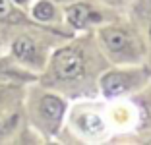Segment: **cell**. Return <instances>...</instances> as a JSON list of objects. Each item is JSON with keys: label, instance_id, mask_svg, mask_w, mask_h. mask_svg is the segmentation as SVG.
<instances>
[{"label": "cell", "instance_id": "obj_9", "mask_svg": "<svg viewBox=\"0 0 151 145\" xmlns=\"http://www.w3.org/2000/svg\"><path fill=\"white\" fill-rule=\"evenodd\" d=\"M14 2H18V4H25L27 0H14Z\"/></svg>", "mask_w": 151, "mask_h": 145}, {"label": "cell", "instance_id": "obj_2", "mask_svg": "<svg viewBox=\"0 0 151 145\" xmlns=\"http://www.w3.org/2000/svg\"><path fill=\"white\" fill-rule=\"evenodd\" d=\"M103 41L112 52H124L130 48V37L124 31L114 29V27H109V29L103 31Z\"/></svg>", "mask_w": 151, "mask_h": 145}, {"label": "cell", "instance_id": "obj_6", "mask_svg": "<svg viewBox=\"0 0 151 145\" xmlns=\"http://www.w3.org/2000/svg\"><path fill=\"white\" fill-rule=\"evenodd\" d=\"M14 54L22 60H33L37 54V48H35V43L27 37H19L16 43H14Z\"/></svg>", "mask_w": 151, "mask_h": 145}, {"label": "cell", "instance_id": "obj_5", "mask_svg": "<svg viewBox=\"0 0 151 145\" xmlns=\"http://www.w3.org/2000/svg\"><path fill=\"white\" fill-rule=\"evenodd\" d=\"M41 110H43V114L49 116L50 120H60V116H62V112H64V105L56 97H45L43 101H41Z\"/></svg>", "mask_w": 151, "mask_h": 145}, {"label": "cell", "instance_id": "obj_7", "mask_svg": "<svg viewBox=\"0 0 151 145\" xmlns=\"http://www.w3.org/2000/svg\"><path fill=\"white\" fill-rule=\"evenodd\" d=\"M33 16L41 22H47V19H52L54 16V8L49 4V2H39V4L33 8Z\"/></svg>", "mask_w": 151, "mask_h": 145}, {"label": "cell", "instance_id": "obj_4", "mask_svg": "<svg viewBox=\"0 0 151 145\" xmlns=\"http://www.w3.org/2000/svg\"><path fill=\"white\" fill-rule=\"evenodd\" d=\"M128 81H126L124 74H109L103 79V89L107 95H120L122 91H126Z\"/></svg>", "mask_w": 151, "mask_h": 145}, {"label": "cell", "instance_id": "obj_1", "mask_svg": "<svg viewBox=\"0 0 151 145\" xmlns=\"http://www.w3.org/2000/svg\"><path fill=\"white\" fill-rule=\"evenodd\" d=\"M52 70L60 79H74L83 72V58L74 48H64L54 54Z\"/></svg>", "mask_w": 151, "mask_h": 145}, {"label": "cell", "instance_id": "obj_10", "mask_svg": "<svg viewBox=\"0 0 151 145\" xmlns=\"http://www.w3.org/2000/svg\"><path fill=\"white\" fill-rule=\"evenodd\" d=\"M2 72H4V66H2V64H0V74H2Z\"/></svg>", "mask_w": 151, "mask_h": 145}, {"label": "cell", "instance_id": "obj_3", "mask_svg": "<svg viewBox=\"0 0 151 145\" xmlns=\"http://www.w3.org/2000/svg\"><path fill=\"white\" fill-rule=\"evenodd\" d=\"M95 19H99V16L85 4H76L68 10V22L74 27H83L85 23L95 22Z\"/></svg>", "mask_w": 151, "mask_h": 145}, {"label": "cell", "instance_id": "obj_8", "mask_svg": "<svg viewBox=\"0 0 151 145\" xmlns=\"http://www.w3.org/2000/svg\"><path fill=\"white\" fill-rule=\"evenodd\" d=\"M10 16V4L6 0H0V19H6Z\"/></svg>", "mask_w": 151, "mask_h": 145}]
</instances>
